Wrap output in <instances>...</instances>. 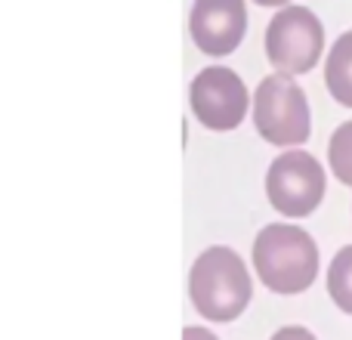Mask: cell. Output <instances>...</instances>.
Masks as SVG:
<instances>
[{
	"instance_id": "cell-1",
	"label": "cell",
	"mask_w": 352,
	"mask_h": 340,
	"mask_svg": "<svg viewBox=\"0 0 352 340\" xmlns=\"http://www.w3.org/2000/svg\"><path fill=\"white\" fill-rule=\"evenodd\" d=\"M188 297L195 310L210 322H235L254 297V285L244 260L232 248L213 244L188 273Z\"/></svg>"
},
{
	"instance_id": "cell-2",
	"label": "cell",
	"mask_w": 352,
	"mask_h": 340,
	"mask_svg": "<svg viewBox=\"0 0 352 340\" xmlns=\"http://www.w3.org/2000/svg\"><path fill=\"white\" fill-rule=\"evenodd\" d=\"M254 266L275 294H303L318 275V248L300 226L272 223L254 242Z\"/></svg>"
},
{
	"instance_id": "cell-3",
	"label": "cell",
	"mask_w": 352,
	"mask_h": 340,
	"mask_svg": "<svg viewBox=\"0 0 352 340\" xmlns=\"http://www.w3.org/2000/svg\"><path fill=\"white\" fill-rule=\"evenodd\" d=\"M254 127L272 146H300L309 140V103L291 74H269L254 93Z\"/></svg>"
},
{
	"instance_id": "cell-4",
	"label": "cell",
	"mask_w": 352,
	"mask_h": 340,
	"mask_svg": "<svg viewBox=\"0 0 352 340\" xmlns=\"http://www.w3.org/2000/svg\"><path fill=\"white\" fill-rule=\"evenodd\" d=\"M324 28L306 6H285L266 28V56L278 74H306L318 65Z\"/></svg>"
},
{
	"instance_id": "cell-5",
	"label": "cell",
	"mask_w": 352,
	"mask_h": 340,
	"mask_svg": "<svg viewBox=\"0 0 352 340\" xmlns=\"http://www.w3.org/2000/svg\"><path fill=\"white\" fill-rule=\"evenodd\" d=\"M269 204L285 217H309L324 198V167L309 152H285L266 173Z\"/></svg>"
},
{
	"instance_id": "cell-6",
	"label": "cell",
	"mask_w": 352,
	"mask_h": 340,
	"mask_svg": "<svg viewBox=\"0 0 352 340\" xmlns=\"http://www.w3.org/2000/svg\"><path fill=\"white\" fill-rule=\"evenodd\" d=\"M188 103L207 130H235L248 115V87L232 68L213 65L192 81Z\"/></svg>"
},
{
	"instance_id": "cell-7",
	"label": "cell",
	"mask_w": 352,
	"mask_h": 340,
	"mask_svg": "<svg viewBox=\"0 0 352 340\" xmlns=\"http://www.w3.org/2000/svg\"><path fill=\"white\" fill-rule=\"evenodd\" d=\"M192 41L207 56H229L248 31L244 0H195L188 19Z\"/></svg>"
},
{
	"instance_id": "cell-8",
	"label": "cell",
	"mask_w": 352,
	"mask_h": 340,
	"mask_svg": "<svg viewBox=\"0 0 352 340\" xmlns=\"http://www.w3.org/2000/svg\"><path fill=\"white\" fill-rule=\"evenodd\" d=\"M324 84L340 105L352 109V31L337 37L324 65Z\"/></svg>"
},
{
	"instance_id": "cell-9",
	"label": "cell",
	"mask_w": 352,
	"mask_h": 340,
	"mask_svg": "<svg viewBox=\"0 0 352 340\" xmlns=\"http://www.w3.org/2000/svg\"><path fill=\"white\" fill-rule=\"evenodd\" d=\"M328 294L346 316H352V244L337 251L328 269Z\"/></svg>"
},
{
	"instance_id": "cell-10",
	"label": "cell",
	"mask_w": 352,
	"mask_h": 340,
	"mask_svg": "<svg viewBox=\"0 0 352 340\" xmlns=\"http://www.w3.org/2000/svg\"><path fill=\"white\" fill-rule=\"evenodd\" d=\"M328 164L343 186L352 189V121L340 124L328 142Z\"/></svg>"
},
{
	"instance_id": "cell-11",
	"label": "cell",
	"mask_w": 352,
	"mask_h": 340,
	"mask_svg": "<svg viewBox=\"0 0 352 340\" xmlns=\"http://www.w3.org/2000/svg\"><path fill=\"white\" fill-rule=\"evenodd\" d=\"M272 340H318V337L312 334L309 328H300V325H287V328L275 331Z\"/></svg>"
},
{
	"instance_id": "cell-12",
	"label": "cell",
	"mask_w": 352,
	"mask_h": 340,
	"mask_svg": "<svg viewBox=\"0 0 352 340\" xmlns=\"http://www.w3.org/2000/svg\"><path fill=\"white\" fill-rule=\"evenodd\" d=\"M182 340H219V337L207 328H186L182 331Z\"/></svg>"
},
{
	"instance_id": "cell-13",
	"label": "cell",
	"mask_w": 352,
	"mask_h": 340,
	"mask_svg": "<svg viewBox=\"0 0 352 340\" xmlns=\"http://www.w3.org/2000/svg\"><path fill=\"white\" fill-rule=\"evenodd\" d=\"M254 3H260V6H285L287 0H254Z\"/></svg>"
}]
</instances>
